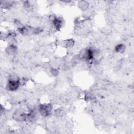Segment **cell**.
Here are the masks:
<instances>
[{
	"instance_id": "6da1fadb",
	"label": "cell",
	"mask_w": 134,
	"mask_h": 134,
	"mask_svg": "<svg viewBox=\"0 0 134 134\" xmlns=\"http://www.w3.org/2000/svg\"><path fill=\"white\" fill-rule=\"evenodd\" d=\"M19 32L23 36L37 35L42 32V29L40 27H35L31 26H25L18 28Z\"/></svg>"
},
{
	"instance_id": "7a4b0ae2",
	"label": "cell",
	"mask_w": 134,
	"mask_h": 134,
	"mask_svg": "<svg viewBox=\"0 0 134 134\" xmlns=\"http://www.w3.org/2000/svg\"><path fill=\"white\" fill-rule=\"evenodd\" d=\"M20 82L17 75H10L6 85V88L11 92L16 91L19 87Z\"/></svg>"
},
{
	"instance_id": "3957f363",
	"label": "cell",
	"mask_w": 134,
	"mask_h": 134,
	"mask_svg": "<svg viewBox=\"0 0 134 134\" xmlns=\"http://www.w3.org/2000/svg\"><path fill=\"white\" fill-rule=\"evenodd\" d=\"M79 56L81 59L85 61L92 60L94 58V50L91 48L82 49L80 51Z\"/></svg>"
},
{
	"instance_id": "277c9868",
	"label": "cell",
	"mask_w": 134,
	"mask_h": 134,
	"mask_svg": "<svg viewBox=\"0 0 134 134\" xmlns=\"http://www.w3.org/2000/svg\"><path fill=\"white\" fill-rule=\"evenodd\" d=\"M52 108V106L50 103H43L39 105L38 111L42 116L48 117L51 114Z\"/></svg>"
},
{
	"instance_id": "5b68a950",
	"label": "cell",
	"mask_w": 134,
	"mask_h": 134,
	"mask_svg": "<svg viewBox=\"0 0 134 134\" xmlns=\"http://www.w3.org/2000/svg\"><path fill=\"white\" fill-rule=\"evenodd\" d=\"M27 115L24 110L17 109L15 110L12 115L13 119L17 122H23L27 120Z\"/></svg>"
},
{
	"instance_id": "8992f818",
	"label": "cell",
	"mask_w": 134,
	"mask_h": 134,
	"mask_svg": "<svg viewBox=\"0 0 134 134\" xmlns=\"http://www.w3.org/2000/svg\"><path fill=\"white\" fill-rule=\"evenodd\" d=\"M54 28L57 30L60 29L63 24V19L60 17L55 16V17L51 21Z\"/></svg>"
},
{
	"instance_id": "52a82bcc",
	"label": "cell",
	"mask_w": 134,
	"mask_h": 134,
	"mask_svg": "<svg viewBox=\"0 0 134 134\" xmlns=\"http://www.w3.org/2000/svg\"><path fill=\"white\" fill-rule=\"evenodd\" d=\"M17 51V47L14 44H10L5 49L6 53L9 55H14L16 54Z\"/></svg>"
},
{
	"instance_id": "ba28073f",
	"label": "cell",
	"mask_w": 134,
	"mask_h": 134,
	"mask_svg": "<svg viewBox=\"0 0 134 134\" xmlns=\"http://www.w3.org/2000/svg\"><path fill=\"white\" fill-rule=\"evenodd\" d=\"M37 119V112L34 109L29 111L27 115V119L30 122H34Z\"/></svg>"
},
{
	"instance_id": "9c48e42d",
	"label": "cell",
	"mask_w": 134,
	"mask_h": 134,
	"mask_svg": "<svg viewBox=\"0 0 134 134\" xmlns=\"http://www.w3.org/2000/svg\"><path fill=\"white\" fill-rule=\"evenodd\" d=\"M77 6L81 10L83 11L87 10L90 6V3L86 1H80L78 2Z\"/></svg>"
},
{
	"instance_id": "30bf717a",
	"label": "cell",
	"mask_w": 134,
	"mask_h": 134,
	"mask_svg": "<svg viewBox=\"0 0 134 134\" xmlns=\"http://www.w3.org/2000/svg\"><path fill=\"white\" fill-rule=\"evenodd\" d=\"M14 3V1H3L1 2V7L4 9H9L13 6Z\"/></svg>"
},
{
	"instance_id": "8fae6325",
	"label": "cell",
	"mask_w": 134,
	"mask_h": 134,
	"mask_svg": "<svg viewBox=\"0 0 134 134\" xmlns=\"http://www.w3.org/2000/svg\"><path fill=\"white\" fill-rule=\"evenodd\" d=\"M75 43V41L73 39H68L63 41V46L66 48H72Z\"/></svg>"
},
{
	"instance_id": "7c38bea8",
	"label": "cell",
	"mask_w": 134,
	"mask_h": 134,
	"mask_svg": "<svg viewBox=\"0 0 134 134\" xmlns=\"http://www.w3.org/2000/svg\"><path fill=\"white\" fill-rule=\"evenodd\" d=\"M115 50L116 52L122 53L125 51L126 46L124 44L120 43L116 45L115 47Z\"/></svg>"
},
{
	"instance_id": "4fadbf2b",
	"label": "cell",
	"mask_w": 134,
	"mask_h": 134,
	"mask_svg": "<svg viewBox=\"0 0 134 134\" xmlns=\"http://www.w3.org/2000/svg\"><path fill=\"white\" fill-rule=\"evenodd\" d=\"M54 113L55 116L58 117H61L63 115V110L61 108H58L56 110H55Z\"/></svg>"
},
{
	"instance_id": "5bb4252c",
	"label": "cell",
	"mask_w": 134,
	"mask_h": 134,
	"mask_svg": "<svg viewBox=\"0 0 134 134\" xmlns=\"http://www.w3.org/2000/svg\"><path fill=\"white\" fill-rule=\"evenodd\" d=\"M50 72L51 73V74L54 76H56L58 75V73H59V71L57 69H55V68H52L50 69Z\"/></svg>"
}]
</instances>
